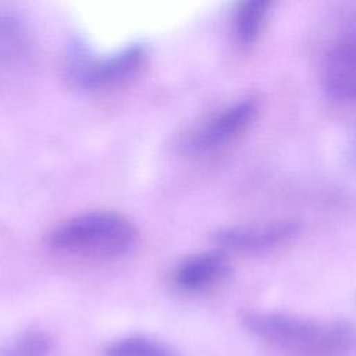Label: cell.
<instances>
[{
	"mask_svg": "<svg viewBox=\"0 0 356 356\" xmlns=\"http://www.w3.org/2000/svg\"><path fill=\"white\" fill-rule=\"evenodd\" d=\"M273 1L249 0L236 6L234 13V32L242 46H252L263 32Z\"/></svg>",
	"mask_w": 356,
	"mask_h": 356,
	"instance_id": "8",
	"label": "cell"
},
{
	"mask_svg": "<svg viewBox=\"0 0 356 356\" xmlns=\"http://www.w3.org/2000/svg\"><path fill=\"white\" fill-rule=\"evenodd\" d=\"M106 356H175L164 343L146 337H127L106 348Z\"/></svg>",
	"mask_w": 356,
	"mask_h": 356,
	"instance_id": "10",
	"label": "cell"
},
{
	"mask_svg": "<svg viewBox=\"0 0 356 356\" xmlns=\"http://www.w3.org/2000/svg\"><path fill=\"white\" fill-rule=\"evenodd\" d=\"M26 50V35L21 21L0 13V68L18 63Z\"/></svg>",
	"mask_w": 356,
	"mask_h": 356,
	"instance_id": "9",
	"label": "cell"
},
{
	"mask_svg": "<svg viewBox=\"0 0 356 356\" xmlns=\"http://www.w3.org/2000/svg\"><path fill=\"white\" fill-rule=\"evenodd\" d=\"M302 221L295 217H280L263 221L236 224L216 232V242L228 250L259 253L291 242L302 231Z\"/></svg>",
	"mask_w": 356,
	"mask_h": 356,
	"instance_id": "3",
	"label": "cell"
},
{
	"mask_svg": "<svg viewBox=\"0 0 356 356\" xmlns=\"http://www.w3.org/2000/svg\"><path fill=\"white\" fill-rule=\"evenodd\" d=\"M249 331L292 356H342L353 343L352 328L342 321H317L286 313H252Z\"/></svg>",
	"mask_w": 356,
	"mask_h": 356,
	"instance_id": "2",
	"label": "cell"
},
{
	"mask_svg": "<svg viewBox=\"0 0 356 356\" xmlns=\"http://www.w3.org/2000/svg\"><path fill=\"white\" fill-rule=\"evenodd\" d=\"M146 57L143 44H131L107 57L78 61L71 67V76L86 90L113 89L135 76L145 65Z\"/></svg>",
	"mask_w": 356,
	"mask_h": 356,
	"instance_id": "4",
	"label": "cell"
},
{
	"mask_svg": "<svg viewBox=\"0 0 356 356\" xmlns=\"http://www.w3.org/2000/svg\"><path fill=\"white\" fill-rule=\"evenodd\" d=\"M227 257L217 250H207L185 257L174 270V285L188 293H200L218 285L228 275Z\"/></svg>",
	"mask_w": 356,
	"mask_h": 356,
	"instance_id": "7",
	"label": "cell"
},
{
	"mask_svg": "<svg viewBox=\"0 0 356 356\" xmlns=\"http://www.w3.org/2000/svg\"><path fill=\"white\" fill-rule=\"evenodd\" d=\"M323 81L332 97L356 100V18L328 49Z\"/></svg>",
	"mask_w": 356,
	"mask_h": 356,
	"instance_id": "6",
	"label": "cell"
},
{
	"mask_svg": "<svg viewBox=\"0 0 356 356\" xmlns=\"http://www.w3.org/2000/svg\"><path fill=\"white\" fill-rule=\"evenodd\" d=\"M257 111L259 103L253 97H245L224 107L191 135L189 149L209 153L231 145L248 131Z\"/></svg>",
	"mask_w": 356,
	"mask_h": 356,
	"instance_id": "5",
	"label": "cell"
},
{
	"mask_svg": "<svg viewBox=\"0 0 356 356\" xmlns=\"http://www.w3.org/2000/svg\"><path fill=\"white\" fill-rule=\"evenodd\" d=\"M50 349L49 337L42 331H28L0 348V356H44Z\"/></svg>",
	"mask_w": 356,
	"mask_h": 356,
	"instance_id": "11",
	"label": "cell"
},
{
	"mask_svg": "<svg viewBox=\"0 0 356 356\" xmlns=\"http://www.w3.org/2000/svg\"><path fill=\"white\" fill-rule=\"evenodd\" d=\"M138 232L132 222L114 211H88L60 222L49 236L53 250L71 257L108 261L129 254Z\"/></svg>",
	"mask_w": 356,
	"mask_h": 356,
	"instance_id": "1",
	"label": "cell"
}]
</instances>
